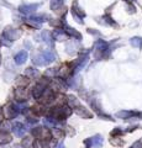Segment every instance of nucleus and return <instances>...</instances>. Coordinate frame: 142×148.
Wrapping results in <instances>:
<instances>
[{"label":"nucleus","instance_id":"nucleus-14","mask_svg":"<svg viewBox=\"0 0 142 148\" xmlns=\"http://www.w3.org/2000/svg\"><path fill=\"white\" fill-rule=\"evenodd\" d=\"M62 29L66 31V34H67L68 36L73 37V38H77V40H82V35H80L77 30L73 29V27L68 26V25H67V22H66L64 20H63V27H62Z\"/></svg>","mask_w":142,"mask_h":148},{"label":"nucleus","instance_id":"nucleus-27","mask_svg":"<svg viewBox=\"0 0 142 148\" xmlns=\"http://www.w3.org/2000/svg\"><path fill=\"white\" fill-rule=\"evenodd\" d=\"M11 130H12V126H11L10 121H4V122L0 123V131L1 132L9 133V131H11Z\"/></svg>","mask_w":142,"mask_h":148},{"label":"nucleus","instance_id":"nucleus-11","mask_svg":"<svg viewBox=\"0 0 142 148\" xmlns=\"http://www.w3.org/2000/svg\"><path fill=\"white\" fill-rule=\"evenodd\" d=\"M3 35L5 36L9 41H11V42H12V41H16L17 38H19V31L15 30V29H12V27H10V26L5 27Z\"/></svg>","mask_w":142,"mask_h":148},{"label":"nucleus","instance_id":"nucleus-12","mask_svg":"<svg viewBox=\"0 0 142 148\" xmlns=\"http://www.w3.org/2000/svg\"><path fill=\"white\" fill-rule=\"evenodd\" d=\"M74 112H75L79 117H82V119H86V120L93 119V114H91L86 108H84V106H82V105H79L78 108L74 109Z\"/></svg>","mask_w":142,"mask_h":148},{"label":"nucleus","instance_id":"nucleus-6","mask_svg":"<svg viewBox=\"0 0 142 148\" xmlns=\"http://www.w3.org/2000/svg\"><path fill=\"white\" fill-rule=\"evenodd\" d=\"M3 114L8 120H11V119H15L17 116L19 111H17L15 104H8L3 110Z\"/></svg>","mask_w":142,"mask_h":148},{"label":"nucleus","instance_id":"nucleus-39","mask_svg":"<svg viewBox=\"0 0 142 148\" xmlns=\"http://www.w3.org/2000/svg\"><path fill=\"white\" fill-rule=\"evenodd\" d=\"M88 32L89 34H91V35H100L99 32H97V31H94L93 29H88Z\"/></svg>","mask_w":142,"mask_h":148},{"label":"nucleus","instance_id":"nucleus-7","mask_svg":"<svg viewBox=\"0 0 142 148\" xmlns=\"http://www.w3.org/2000/svg\"><path fill=\"white\" fill-rule=\"evenodd\" d=\"M41 4L40 3H32V4H22V5H20L19 8V11L25 14V15H30V14L35 12L37 9L40 8Z\"/></svg>","mask_w":142,"mask_h":148},{"label":"nucleus","instance_id":"nucleus-3","mask_svg":"<svg viewBox=\"0 0 142 148\" xmlns=\"http://www.w3.org/2000/svg\"><path fill=\"white\" fill-rule=\"evenodd\" d=\"M56 61V54H54L52 51H43L41 52L40 54H37L36 57L34 58V63L36 66H47V64L52 63Z\"/></svg>","mask_w":142,"mask_h":148},{"label":"nucleus","instance_id":"nucleus-37","mask_svg":"<svg viewBox=\"0 0 142 148\" xmlns=\"http://www.w3.org/2000/svg\"><path fill=\"white\" fill-rule=\"evenodd\" d=\"M130 148H142V140H139V141H136L134 145H132Z\"/></svg>","mask_w":142,"mask_h":148},{"label":"nucleus","instance_id":"nucleus-15","mask_svg":"<svg viewBox=\"0 0 142 148\" xmlns=\"http://www.w3.org/2000/svg\"><path fill=\"white\" fill-rule=\"evenodd\" d=\"M29 98V91H27L25 88L22 86H19L15 89V99H17L19 101H22V103H25Z\"/></svg>","mask_w":142,"mask_h":148},{"label":"nucleus","instance_id":"nucleus-21","mask_svg":"<svg viewBox=\"0 0 142 148\" xmlns=\"http://www.w3.org/2000/svg\"><path fill=\"white\" fill-rule=\"evenodd\" d=\"M63 3H64V0H51V4H49L51 10L54 12H58L61 10V8H63Z\"/></svg>","mask_w":142,"mask_h":148},{"label":"nucleus","instance_id":"nucleus-5","mask_svg":"<svg viewBox=\"0 0 142 148\" xmlns=\"http://www.w3.org/2000/svg\"><path fill=\"white\" fill-rule=\"evenodd\" d=\"M71 12L73 17L75 18V21L78 22V24L83 25L84 21H83V17H85V12L82 10V8L78 5V0H74L73 1V5H72V9H71Z\"/></svg>","mask_w":142,"mask_h":148},{"label":"nucleus","instance_id":"nucleus-19","mask_svg":"<svg viewBox=\"0 0 142 148\" xmlns=\"http://www.w3.org/2000/svg\"><path fill=\"white\" fill-rule=\"evenodd\" d=\"M35 148H51V142L49 140H45V138H38L34 143Z\"/></svg>","mask_w":142,"mask_h":148},{"label":"nucleus","instance_id":"nucleus-22","mask_svg":"<svg viewBox=\"0 0 142 148\" xmlns=\"http://www.w3.org/2000/svg\"><path fill=\"white\" fill-rule=\"evenodd\" d=\"M25 74H26L27 78H30V79H36V78H38L40 72L37 71V69L29 67V68H27L26 71H25Z\"/></svg>","mask_w":142,"mask_h":148},{"label":"nucleus","instance_id":"nucleus-10","mask_svg":"<svg viewBox=\"0 0 142 148\" xmlns=\"http://www.w3.org/2000/svg\"><path fill=\"white\" fill-rule=\"evenodd\" d=\"M98 22L105 26H111V27H119V25L116 24L115 20H113V17L109 15V14H105L102 17H98Z\"/></svg>","mask_w":142,"mask_h":148},{"label":"nucleus","instance_id":"nucleus-16","mask_svg":"<svg viewBox=\"0 0 142 148\" xmlns=\"http://www.w3.org/2000/svg\"><path fill=\"white\" fill-rule=\"evenodd\" d=\"M41 103H43V104H49V103H52V101L54 100V92L49 89V88H47V89L45 90V92L42 94V96L38 99Z\"/></svg>","mask_w":142,"mask_h":148},{"label":"nucleus","instance_id":"nucleus-9","mask_svg":"<svg viewBox=\"0 0 142 148\" xmlns=\"http://www.w3.org/2000/svg\"><path fill=\"white\" fill-rule=\"evenodd\" d=\"M35 38H36V41H40V42H46V43L51 45V43H52L53 37H52V35L49 34L48 31L43 30V31H41L38 35H36V36H35Z\"/></svg>","mask_w":142,"mask_h":148},{"label":"nucleus","instance_id":"nucleus-38","mask_svg":"<svg viewBox=\"0 0 142 148\" xmlns=\"http://www.w3.org/2000/svg\"><path fill=\"white\" fill-rule=\"evenodd\" d=\"M37 122H38L37 119H27V123L29 125H36Z\"/></svg>","mask_w":142,"mask_h":148},{"label":"nucleus","instance_id":"nucleus-8","mask_svg":"<svg viewBox=\"0 0 142 148\" xmlns=\"http://www.w3.org/2000/svg\"><path fill=\"white\" fill-rule=\"evenodd\" d=\"M46 89H47V83L43 82V80H42V82H40L38 84L32 89V96H34L35 99H37V100H38L41 96H42V94L45 92Z\"/></svg>","mask_w":142,"mask_h":148},{"label":"nucleus","instance_id":"nucleus-20","mask_svg":"<svg viewBox=\"0 0 142 148\" xmlns=\"http://www.w3.org/2000/svg\"><path fill=\"white\" fill-rule=\"evenodd\" d=\"M67 103H68V106H69L71 109H75L80 105L79 99H77L74 95H68L67 96Z\"/></svg>","mask_w":142,"mask_h":148},{"label":"nucleus","instance_id":"nucleus-30","mask_svg":"<svg viewBox=\"0 0 142 148\" xmlns=\"http://www.w3.org/2000/svg\"><path fill=\"white\" fill-rule=\"evenodd\" d=\"M32 138L31 137H25L24 140L21 141V147H24V148H31L32 147Z\"/></svg>","mask_w":142,"mask_h":148},{"label":"nucleus","instance_id":"nucleus-43","mask_svg":"<svg viewBox=\"0 0 142 148\" xmlns=\"http://www.w3.org/2000/svg\"><path fill=\"white\" fill-rule=\"evenodd\" d=\"M0 64H1V54H0Z\"/></svg>","mask_w":142,"mask_h":148},{"label":"nucleus","instance_id":"nucleus-31","mask_svg":"<svg viewBox=\"0 0 142 148\" xmlns=\"http://www.w3.org/2000/svg\"><path fill=\"white\" fill-rule=\"evenodd\" d=\"M17 83H19L20 86L24 88L25 85H27V83H29V79H27V78H25V77H21V78H19V79H17Z\"/></svg>","mask_w":142,"mask_h":148},{"label":"nucleus","instance_id":"nucleus-32","mask_svg":"<svg viewBox=\"0 0 142 148\" xmlns=\"http://www.w3.org/2000/svg\"><path fill=\"white\" fill-rule=\"evenodd\" d=\"M0 43L4 45V46H11V41H9L6 37L3 35L1 37H0Z\"/></svg>","mask_w":142,"mask_h":148},{"label":"nucleus","instance_id":"nucleus-33","mask_svg":"<svg viewBox=\"0 0 142 148\" xmlns=\"http://www.w3.org/2000/svg\"><path fill=\"white\" fill-rule=\"evenodd\" d=\"M66 132H67L68 136H74V135H75V131H74V130H73V127H71V126H67V127H66Z\"/></svg>","mask_w":142,"mask_h":148},{"label":"nucleus","instance_id":"nucleus-34","mask_svg":"<svg viewBox=\"0 0 142 148\" xmlns=\"http://www.w3.org/2000/svg\"><path fill=\"white\" fill-rule=\"evenodd\" d=\"M127 11H129L130 14H135L136 12V8L132 5L131 3H127Z\"/></svg>","mask_w":142,"mask_h":148},{"label":"nucleus","instance_id":"nucleus-26","mask_svg":"<svg viewBox=\"0 0 142 148\" xmlns=\"http://www.w3.org/2000/svg\"><path fill=\"white\" fill-rule=\"evenodd\" d=\"M110 143L115 147H122L125 145V141H123L121 137H111L110 138Z\"/></svg>","mask_w":142,"mask_h":148},{"label":"nucleus","instance_id":"nucleus-29","mask_svg":"<svg viewBox=\"0 0 142 148\" xmlns=\"http://www.w3.org/2000/svg\"><path fill=\"white\" fill-rule=\"evenodd\" d=\"M51 136H53L54 140H59L63 136V131L61 128H52L51 130Z\"/></svg>","mask_w":142,"mask_h":148},{"label":"nucleus","instance_id":"nucleus-36","mask_svg":"<svg viewBox=\"0 0 142 148\" xmlns=\"http://www.w3.org/2000/svg\"><path fill=\"white\" fill-rule=\"evenodd\" d=\"M56 74H57V68L48 69V71L46 72V75H51V77H53V75H56Z\"/></svg>","mask_w":142,"mask_h":148},{"label":"nucleus","instance_id":"nucleus-28","mask_svg":"<svg viewBox=\"0 0 142 148\" xmlns=\"http://www.w3.org/2000/svg\"><path fill=\"white\" fill-rule=\"evenodd\" d=\"M123 133H125V130H122L120 127H116L110 132V137H121Z\"/></svg>","mask_w":142,"mask_h":148},{"label":"nucleus","instance_id":"nucleus-18","mask_svg":"<svg viewBox=\"0 0 142 148\" xmlns=\"http://www.w3.org/2000/svg\"><path fill=\"white\" fill-rule=\"evenodd\" d=\"M52 37L57 41H66L68 40V35L66 34V31L62 29V27H57L56 30L52 32Z\"/></svg>","mask_w":142,"mask_h":148},{"label":"nucleus","instance_id":"nucleus-4","mask_svg":"<svg viewBox=\"0 0 142 148\" xmlns=\"http://www.w3.org/2000/svg\"><path fill=\"white\" fill-rule=\"evenodd\" d=\"M115 117L122 119V120H142V111H135V110H121L115 114Z\"/></svg>","mask_w":142,"mask_h":148},{"label":"nucleus","instance_id":"nucleus-13","mask_svg":"<svg viewBox=\"0 0 142 148\" xmlns=\"http://www.w3.org/2000/svg\"><path fill=\"white\" fill-rule=\"evenodd\" d=\"M26 131H27V128H26V126L24 123L15 122L12 125V132L15 133V136H17V137H24Z\"/></svg>","mask_w":142,"mask_h":148},{"label":"nucleus","instance_id":"nucleus-17","mask_svg":"<svg viewBox=\"0 0 142 148\" xmlns=\"http://www.w3.org/2000/svg\"><path fill=\"white\" fill-rule=\"evenodd\" d=\"M27 59H29V53L26 52V51H20L19 53L15 54V57H14V61L17 66H21V64H25L27 62Z\"/></svg>","mask_w":142,"mask_h":148},{"label":"nucleus","instance_id":"nucleus-42","mask_svg":"<svg viewBox=\"0 0 142 148\" xmlns=\"http://www.w3.org/2000/svg\"><path fill=\"white\" fill-rule=\"evenodd\" d=\"M129 1H130V3H134V1H136V0H129Z\"/></svg>","mask_w":142,"mask_h":148},{"label":"nucleus","instance_id":"nucleus-23","mask_svg":"<svg viewBox=\"0 0 142 148\" xmlns=\"http://www.w3.org/2000/svg\"><path fill=\"white\" fill-rule=\"evenodd\" d=\"M91 138V143H93V147L95 148H100L103 145V142H104V138L102 135H95L93 137H90Z\"/></svg>","mask_w":142,"mask_h":148},{"label":"nucleus","instance_id":"nucleus-25","mask_svg":"<svg viewBox=\"0 0 142 148\" xmlns=\"http://www.w3.org/2000/svg\"><path fill=\"white\" fill-rule=\"evenodd\" d=\"M11 136L6 132H1L0 131V145H8V143L11 142Z\"/></svg>","mask_w":142,"mask_h":148},{"label":"nucleus","instance_id":"nucleus-1","mask_svg":"<svg viewBox=\"0 0 142 148\" xmlns=\"http://www.w3.org/2000/svg\"><path fill=\"white\" fill-rule=\"evenodd\" d=\"M110 45L104 40H98L94 43L93 47V56L97 61H102V59H106L110 56Z\"/></svg>","mask_w":142,"mask_h":148},{"label":"nucleus","instance_id":"nucleus-35","mask_svg":"<svg viewBox=\"0 0 142 148\" xmlns=\"http://www.w3.org/2000/svg\"><path fill=\"white\" fill-rule=\"evenodd\" d=\"M84 146L85 148H91L93 147V143H91V138H86V140H84Z\"/></svg>","mask_w":142,"mask_h":148},{"label":"nucleus","instance_id":"nucleus-2","mask_svg":"<svg viewBox=\"0 0 142 148\" xmlns=\"http://www.w3.org/2000/svg\"><path fill=\"white\" fill-rule=\"evenodd\" d=\"M72 114V109L69 106H57L48 111L49 117H52L53 120H56L57 122L59 121H64V120Z\"/></svg>","mask_w":142,"mask_h":148},{"label":"nucleus","instance_id":"nucleus-24","mask_svg":"<svg viewBox=\"0 0 142 148\" xmlns=\"http://www.w3.org/2000/svg\"><path fill=\"white\" fill-rule=\"evenodd\" d=\"M130 45L132 46V47L141 49L142 48V37H140V36L132 37V38H130Z\"/></svg>","mask_w":142,"mask_h":148},{"label":"nucleus","instance_id":"nucleus-41","mask_svg":"<svg viewBox=\"0 0 142 148\" xmlns=\"http://www.w3.org/2000/svg\"><path fill=\"white\" fill-rule=\"evenodd\" d=\"M3 117H4V114H3V111H1V109H0V122H1V120H3Z\"/></svg>","mask_w":142,"mask_h":148},{"label":"nucleus","instance_id":"nucleus-40","mask_svg":"<svg viewBox=\"0 0 142 148\" xmlns=\"http://www.w3.org/2000/svg\"><path fill=\"white\" fill-rule=\"evenodd\" d=\"M56 148H64V143H63V142H59L58 145L56 146Z\"/></svg>","mask_w":142,"mask_h":148}]
</instances>
